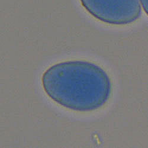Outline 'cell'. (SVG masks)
Here are the masks:
<instances>
[{
    "instance_id": "2",
    "label": "cell",
    "mask_w": 148,
    "mask_h": 148,
    "mask_svg": "<svg viewBox=\"0 0 148 148\" xmlns=\"http://www.w3.org/2000/svg\"><path fill=\"white\" fill-rule=\"evenodd\" d=\"M83 7L97 20L111 25H127L141 16L139 0H79Z\"/></svg>"
},
{
    "instance_id": "1",
    "label": "cell",
    "mask_w": 148,
    "mask_h": 148,
    "mask_svg": "<svg viewBox=\"0 0 148 148\" xmlns=\"http://www.w3.org/2000/svg\"><path fill=\"white\" fill-rule=\"evenodd\" d=\"M46 94L59 106L77 112L103 107L112 92V84L101 66L84 60L63 61L47 68L42 77Z\"/></svg>"
},
{
    "instance_id": "3",
    "label": "cell",
    "mask_w": 148,
    "mask_h": 148,
    "mask_svg": "<svg viewBox=\"0 0 148 148\" xmlns=\"http://www.w3.org/2000/svg\"><path fill=\"white\" fill-rule=\"evenodd\" d=\"M143 10L148 16V0H139Z\"/></svg>"
}]
</instances>
